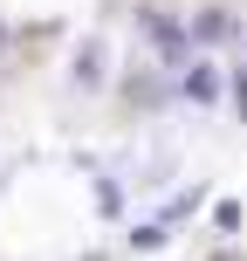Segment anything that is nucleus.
<instances>
[{"mask_svg": "<svg viewBox=\"0 0 247 261\" xmlns=\"http://www.w3.org/2000/svg\"><path fill=\"white\" fill-rule=\"evenodd\" d=\"M144 41L158 48L165 69H185V62H193V35H185L179 21H165V14H144Z\"/></svg>", "mask_w": 247, "mask_h": 261, "instance_id": "obj_1", "label": "nucleus"}, {"mask_svg": "<svg viewBox=\"0 0 247 261\" xmlns=\"http://www.w3.org/2000/svg\"><path fill=\"white\" fill-rule=\"evenodd\" d=\"M179 96L185 103H220V62H185L179 69Z\"/></svg>", "mask_w": 247, "mask_h": 261, "instance_id": "obj_2", "label": "nucleus"}, {"mask_svg": "<svg viewBox=\"0 0 247 261\" xmlns=\"http://www.w3.org/2000/svg\"><path fill=\"white\" fill-rule=\"evenodd\" d=\"M193 41L199 48H227V41H240V21L227 7H199V21H193Z\"/></svg>", "mask_w": 247, "mask_h": 261, "instance_id": "obj_3", "label": "nucleus"}, {"mask_svg": "<svg viewBox=\"0 0 247 261\" xmlns=\"http://www.w3.org/2000/svg\"><path fill=\"white\" fill-rule=\"evenodd\" d=\"M103 83V41H83V55H76V90H96Z\"/></svg>", "mask_w": 247, "mask_h": 261, "instance_id": "obj_4", "label": "nucleus"}, {"mask_svg": "<svg viewBox=\"0 0 247 261\" xmlns=\"http://www.w3.org/2000/svg\"><path fill=\"white\" fill-rule=\"evenodd\" d=\"M124 90H130V103H138V110H151V103H158V76H144V69L124 83Z\"/></svg>", "mask_w": 247, "mask_h": 261, "instance_id": "obj_5", "label": "nucleus"}, {"mask_svg": "<svg viewBox=\"0 0 247 261\" xmlns=\"http://www.w3.org/2000/svg\"><path fill=\"white\" fill-rule=\"evenodd\" d=\"M193 206H199V186H185V193H179V199H172V206H165V220H158V227H179V220H185V213H193Z\"/></svg>", "mask_w": 247, "mask_h": 261, "instance_id": "obj_6", "label": "nucleus"}, {"mask_svg": "<svg viewBox=\"0 0 247 261\" xmlns=\"http://www.w3.org/2000/svg\"><path fill=\"white\" fill-rule=\"evenodd\" d=\"M213 227H220V234H234V227H240V199H220V206H213Z\"/></svg>", "mask_w": 247, "mask_h": 261, "instance_id": "obj_7", "label": "nucleus"}, {"mask_svg": "<svg viewBox=\"0 0 247 261\" xmlns=\"http://www.w3.org/2000/svg\"><path fill=\"white\" fill-rule=\"evenodd\" d=\"M96 199H103V206H96V213H103V220H117V213H124V193H117V186H110V179L96 186Z\"/></svg>", "mask_w": 247, "mask_h": 261, "instance_id": "obj_8", "label": "nucleus"}, {"mask_svg": "<svg viewBox=\"0 0 247 261\" xmlns=\"http://www.w3.org/2000/svg\"><path fill=\"white\" fill-rule=\"evenodd\" d=\"M165 234H172V227H158V220H151V227H138V234H130V241H138V248L151 254V248H165Z\"/></svg>", "mask_w": 247, "mask_h": 261, "instance_id": "obj_9", "label": "nucleus"}, {"mask_svg": "<svg viewBox=\"0 0 247 261\" xmlns=\"http://www.w3.org/2000/svg\"><path fill=\"white\" fill-rule=\"evenodd\" d=\"M234 110H240V117H247V69H240V76H234Z\"/></svg>", "mask_w": 247, "mask_h": 261, "instance_id": "obj_10", "label": "nucleus"}, {"mask_svg": "<svg viewBox=\"0 0 247 261\" xmlns=\"http://www.w3.org/2000/svg\"><path fill=\"white\" fill-rule=\"evenodd\" d=\"M213 261H240V248H213Z\"/></svg>", "mask_w": 247, "mask_h": 261, "instance_id": "obj_11", "label": "nucleus"}, {"mask_svg": "<svg viewBox=\"0 0 247 261\" xmlns=\"http://www.w3.org/2000/svg\"><path fill=\"white\" fill-rule=\"evenodd\" d=\"M0 41H7V21H0Z\"/></svg>", "mask_w": 247, "mask_h": 261, "instance_id": "obj_12", "label": "nucleus"}]
</instances>
